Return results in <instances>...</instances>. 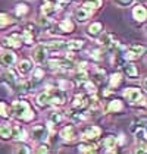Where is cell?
Instances as JSON below:
<instances>
[{"label":"cell","instance_id":"cell-1","mask_svg":"<svg viewBox=\"0 0 147 154\" xmlns=\"http://www.w3.org/2000/svg\"><path fill=\"white\" fill-rule=\"evenodd\" d=\"M68 101V91H63L58 87H47L43 93L37 95V104L41 107H59Z\"/></svg>","mask_w":147,"mask_h":154},{"label":"cell","instance_id":"cell-2","mask_svg":"<svg viewBox=\"0 0 147 154\" xmlns=\"http://www.w3.org/2000/svg\"><path fill=\"white\" fill-rule=\"evenodd\" d=\"M9 116H12L16 120L21 122H31L36 118V112L33 106L27 101V100H15L11 107H9Z\"/></svg>","mask_w":147,"mask_h":154},{"label":"cell","instance_id":"cell-3","mask_svg":"<svg viewBox=\"0 0 147 154\" xmlns=\"http://www.w3.org/2000/svg\"><path fill=\"white\" fill-rule=\"evenodd\" d=\"M122 50V54H119L121 59L125 60V62H135L146 53V46L138 44V43H133V44L124 46Z\"/></svg>","mask_w":147,"mask_h":154},{"label":"cell","instance_id":"cell-4","mask_svg":"<svg viewBox=\"0 0 147 154\" xmlns=\"http://www.w3.org/2000/svg\"><path fill=\"white\" fill-rule=\"evenodd\" d=\"M50 132H52V131L49 129L47 123H36V125L31 126V131H30L28 134H30V138H31L33 141L38 142V144H43V142L49 141Z\"/></svg>","mask_w":147,"mask_h":154},{"label":"cell","instance_id":"cell-5","mask_svg":"<svg viewBox=\"0 0 147 154\" xmlns=\"http://www.w3.org/2000/svg\"><path fill=\"white\" fill-rule=\"evenodd\" d=\"M78 132L81 135L83 142L94 144L102 137V128H99L97 125H84V126H81V129H78Z\"/></svg>","mask_w":147,"mask_h":154},{"label":"cell","instance_id":"cell-6","mask_svg":"<svg viewBox=\"0 0 147 154\" xmlns=\"http://www.w3.org/2000/svg\"><path fill=\"white\" fill-rule=\"evenodd\" d=\"M3 79H5V82L8 84V87L12 90L13 93H19V87H21V82H22V78H21V75L18 73L16 69H13V68L6 69L5 73H3Z\"/></svg>","mask_w":147,"mask_h":154},{"label":"cell","instance_id":"cell-7","mask_svg":"<svg viewBox=\"0 0 147 154\" xmlns=\"http://www.w3.org/2000/svg\"><path fill=\"white\" fill-rule=\"evenodd\" d=\"M21 37H22V43H25V44H28V46L36 44L37 37H38V26L33 22H27L22 26Z\"/></svg>","mask_w":147,"mask_h":154},{"label":"cell","instance_id":"cell-8","mask_svg":"<svg viewBox=\"0 0 147 154\" xmlns=\"http://www.w3.org/2000/svg\"><path fill=\"white\" fill-rule=\"evenodd\" d=\"M124 97L128 101V104H131V106H138L143 100H146L144 93L138 87H128V88H125L124 90Z\"/></svg>","mask_w":147,"mask_h":154},{"label":"cell","instance_id":"cell-9","mask_svg":"<svg viewBox=\"0 0 147 154\" xmlns=\"http://www.w3.org/2000/svg\"><path fill=\"white\" fill-rule=\"evenodd\" d=\"M16 62H18V57H16V53L13 50L3 48L0 51V68H3V69L13 68Z\"/></svg>","mask_w":147,"mask_h":154},{"label":"cell","instance_id":"cell-10","mask_svg":"<svg viewBox=\"0 0 147 154\" xmlns=\"http://www.w3.org/2000/svg\"><path fill=\"white\" fill-rule=\"evenodd\" d=\"M78 135H80V132H78V128H77L75 123H68L59 131V137H61L62 141L65 142L75 141L78 138Z\"/></svg>","mask_w":147,"mask_h":154},{"label":"cell","instance_id":"cell-11","mask_svg":"<svg viewBox=\"0 0 147 154\" xmlns=\"http://www.w3.org/2000/svg\"><path fill=\"white\" fill-rule=\"evenodd\" d=\"M72 15H74V19H75L78 24H86L88 19L93 18L94 12H93L91 9H88L87 6H84V5H80V6H77V8L74 9Z\"/></svg>","mask_w":147,"mask_h":154},{"label":"cell","instance_id":"cell-12","mask_svg":"<svg viewBox=\"0 0 147 154\" xmlns=\"http://www.w3.org/2000/svg\"><path fill=\"white\" fill-rule=\"evenodd\" d=\"M65 120H66V115L62 112L61 109H53V110H50L49 115H47V126L52 131L53 126H59Z\"/></svg>","mask_w":147,"mask_h":154},{"label":"cell","instance_id":"cell-13","mask_svg":"<svg viewBox=\"0 0 147 154\" xmlns=\"http://www.w3.org/2000/svg\"><path fill=\"white\" fill-rule=\"evenodd\" d=\"M49 51H47V48L44 47L41 43H38L36 44V47L33 48V51H31V57H33V62L37 63V65H43L46 60L49 59Z\"/></svg>","mask_w":147,"mask_h":154},{"label":"cell","instance_id":"cell-14","mask_svg":"<svg viewBox=\"0 0 147 154\" xmlns=\"http://www.w3.org/2000/svg\"><path fill=\"white\" fill-rule=\"evenodd\" d=\"M119 68H121V73L122 76H127L128 79H138V68L134 65V62H125L122 60L119 63Z\"/></svg>","mask_w":147,"mask_h":154},{"label":"cell","instance_id":"cell-15","mask_svg":"<svg viewBox=\"0 0 147 154\" xmlns=\"http://www.w3.org/2000/svg\"><path fill=\"white\" fill-rule=\"evenodd\" d=\"M61 6L56 3V2H53V0H46L44 3H43V6H41V15L43 16H46V18H49V19H53L58 13L61 12Z\"/></svg>","mask_w":147,"mask_h":154},{"label":"cell","instance_id":"cell-16","mask_svg":"<svg viewBox=\"0 0 147 154\" xmlns=\"http://www.w3.org/2000/svg\"><path fill=\"white\" fill-rule=\"evenodd\" d=\"M53 28L55 29L58 28V32H61V34H72L74 31H75V24H74L71 19L65 18V19L58 21L56 24L53 25Z\"/></svg>","mask_w":147,"mask_h":154},{"label":"cell","instance_id":"cell-17","mask_svg":"<svg viewBox=\"0 0 147 154\" xmlns=\"http://www.w3.org/2000/svg\"><path fill=\"white\" fill-rule=\"evenodd\" d=\"M105 31V26L103 24L100 22V21H94V22H90V24L87 25L86 28V34L87 37H90L91 40H96L102 32Z\"/></svg>","mask_w":147,"mask_h":154},{"label":"cell","instance_id":"cell-18","mask_svg":"<svg viewBox=\"0 0 147 154\" xmlns=\"http://www.w3.org/2000/svg\"><path fill=\"white\" fill-rule=\"evenodd\" d=\"M36 66H34V62L31 59H21L19 62H18V68H16V71H18V73L21 75V76H28L31 72H33V69H34Z\"/></svg>","mask_w":147,"mask_h":154},{"label":"cell","instance_id":"cell-19","mask_svg":"<svg viewBox=\"0 0 147 154\" xmlns=\"http://www.w3.org/2000/svg\"><path fill=\"white\" fill-rule=\"evenodd\" d=\"M44 47L47 48L49 53L53 51H61V50H66V40H52V41H44L41 43Z\"/></svg>","mask_w":147,"mask_h":154},{"label":"cell","instance_id":"cell-20","mask_svg":"<svg viewBox=\"0 0 147 154\" xmlns=\"http://www.w3.org/2000/svg\"><path fill=\"white\" fill-rule=\"evenodd\" d=\"M133 18H134L135 22H138V24H144V22H146V19H147L146 6H144V5L137 3L134 8H133Z\"/></svg>","mask_w":147,"mask_h":154},{"label":"cell","instance_id":"cell-21","mask_svg":"<svg viewBox=\"0 0 147 154\" xmlns=\"http://www.w3.org/2000/svg\"><path fill=\"white\" fill-rule=\"evenodd\" d=\"M13 141L16 142H25L30 140V134L21 125H13Z\"/></svg>","mask_w":147,"mask_h":154},{"label":"cell","instance_id":"cell-22","mask_svg":"<svg viewBox=\"0 0 147 154\" xmlns=\"http://www.w3.org/2000/svg\"><path fill=\"white\" fill-rule=\"evenodd\" d=\"M124 109H125V106H124L122 100L113 98V100L108 101V104L103 109V112H106V113H121V112H124Z\"/></svg>","mask_w":147,"mask_h":154},{"label":"cell","instance_id":"cell-23","mask_svg":"<svg viewBox=\"0 0 147 154\" xmlns=\"http://www.w3.org/2000/svg\"><path fill=\"white\" fill-rule=\"evenodd\" d=\"M13 138V123H0V140L2 141H12Z\"/></svg>","mask_w":147,"mask_h":154},{"label":"cell","instance_id":"cell-24","mask_svg":"<svg viewBox=\"0 0 147 154\" xmlns=\"http://www.w3.org/2000/svg\"><path fill=\"white\" fill-rule=\"evenodd\" d=\"M36 25L38 26V29H44V31H52V28H53V19H49V18H46V16H43L41 13L37 16L36 19Z\"/></svg>","mask_w":147,"mask_h":154},{"label":"cell","instance_id":"cell-25","mask_svg":"<svg viewBox=\"0 0 147 154\" xmlns=\"http://www.w3.org/2000/svg\"><path fill=\"white\" fill-rule=\"evenodd\" d=\"M118 137H115V135H108L103 141H102V145L105 147V150L106 151H115L116 148H118Z\"/></svg>","mask_w":147,"mask_h":154},{"label":"cell","instance_id":"cell-26","mask_svg":"<svg viewBox=\"0 0 147 154\" xmlns=\"http://www.w3.org/2000/svg\"><path fill=\"white\" fill-rule=\"evenodd\" d=\"M86 47V41L84 40H80V38H75V40H69L66 41V50L68 51H80Z\"/></svg>","mask_w":147,"mask_h":154},{"label":"cell","instance_id":"cell-27","mask_svg":"<svg viewBox=\"0 0 147 154\" xmlns=\"http://www.w3.org/2000/svg\"><path fill=\"white\" fill-rule=\"evenodd\" d=\"M78 151L81 154H99L97 153V145L91 144V142H83L78 145Z\"/></svg>","mask_w":147,"mask_h":154},{"label":"cell","instance_id":"cell-28","mask_svg":"<svg viewBox=\"0 0 147 154\" xmlns=\"http://www.w3.org/2000/svg\"><path fill=\"white\" fill-rule=\"evenodd\" d=\"M31 12V9H30V6L27 5V3H16L15 5V15L18 16V18H25V16H28V13Z\"/></svg>","mask_w":147,"mask_h":154},{"label":"cell","instance_id":"cell-29","mask_svg":"<svg viewBox=\"0 0 147 154\" xmlns=\"http://www.w3.org/2000/svg\"><path fill=\"white\" fill-rule=\"evenodd\" d=\"M124 76L121 72H116V73H112L109 76V88L110 90H116L119 85H121V82H122Z\"/></svg>","mask_w":147,"mask_h":154},{"label":"cell","instance_id":"cell-30","mask_svg":"<svg viewBox=\"0 0 147 154\" xmlns=\"http://www.w3.org/2000/svg\"><path fill=\"white\" fill-rule=\"evenodd\" d=\"M13 24H15L13 16H11L6 12H0V28H6V26H11Z\"/></svg>","mask_w":147,"mask_h":154},{"label":"cell","instance_id":"cell-31","mask_svg":"<svg viewBox=\"0 0 147 154\" xmlns=\"http://www.w3.org/2000/svg\"><path fill=\"white\" fill-rule=\"evenodd\" d=\"M140 128H146V116L143 115V116H140V118H135L133 120V123H131V126H130V131L134 134L137 129H140Z\"/></svg>","mask_w":147,"mask_h":154},{"label":"cell","instance_id":"cell-32","mask_svg":"<svg viewBox=\"0 0 147 154\" xmlns=\"http://www.w3.org/2000/svg\"><path fill=\"white\" fill-rule=\"evenodd\" d=\"M15 154H33V148L27 142H18L15 147Z\"/></svg>","mask_w":147,"mask_h":154},{"label":"cell","instance_id":"cell-33","mask_svg":"<svg viewBox=\"0 0 147 154\" xmlns=\"http://www.w3.org/2000/svg\"><path fill=\"white\" fill-rule=\"evenodd\" d=\"M83 5L87 6L88 9H91L93 12H96L99 9H102V6H103V0H86V2H83Z\"/></svg>","mask_w":147,"mask_h":154},{"label":"cell","instance_id":"cell-34","mask_svg":"<svg viewBox=\"0 0 147 154\" xmlns=\"http://www.w3.org/2000/svg\"><path fill=\"white\" fill-rule=\"evenodd\" d=\"M134 137H135V142H140V144H146L147 141V132L146 128H140L134 132Z\"/></svg>","mask_w":147,"mask_h":154},{"label":"cell","instance_id":"cell-35","mask_svg":"<svg viewBox=\"0 0 147 154\" xmlns=\"http://www.w3.org/2000/svg\"><path fill=\"white\" fill-rule=\"evenodd\" d=\"M103 56H105V50L103 48H93L91 51H90V57L93 60H96V62H100V60H103Z\"/></svg>","mask_w":147,"mask_h":154},{"label":"cell","instance_id":"cell-36","mask_svg":"<svg viewBox=\"0 0 147 154\" xmlns=\"http://www.w3.org/2000/svg\"><path fill=\"white\" fill-rule=\"evenodd\" d=\"M33 154H50L49 145H47L46 142H43V144H38L36 148H34Z\"/></svg>","mask_w":147,"mask_h":154},{"label":"cell","instance_id":"cell-37","mask_svg":"<svg viewBox=\"0 0 147 154\" xmlns=\"http://www.w3.org/2000/svg\"><path fill=\"white\" fill-rule=\"evenodd\" d=\"M9 118V106L6 101H0V119Z\"/></svg>","mask_w":147,"mask_h":154},{"label":"cell","instance_id":"cell-38","mask_svg":"<svg viewBox=\"0 0 147 154\" xmlns=\"http://www.w3.org/2000/svg\"><path fill=\"white\" fill-rule=\"evenodd\" d=\"M133 154H147V145L146 144H140V142H135L134 151Z\"/></svg>","mask_w":147,"mask_h":154},{"label":"cell","instance_id":"cell-39","mask_svg":"<svg viewBox=\"0 0 147 154\" xmlns=\"http://www.w3.org/2000/svg\"><path fill=\"white\" fill-rule=\"evenodd\" d=\"M113 3L118 8H130L134 3V0H113Z\"/></svg>","mask_w":147,"mask_h":154},{"label":"cell","instance_id":"cell-40","mask_svg":"<svg viewBox=\"0 0 147 154\" xmlns=\"http://www.w3.org/2000/svg\"><path fill=\"white\" fill-rule=\"evenodd\" d=\"M55 2H56L61 8L62 6H65V5H69V3H71V0H55Z\"/></svg>","mask_w":147,"mask_h":154},{"label":"cell","instance_id":"cell-41","mask_svg":"<svg viewBox=\"0 0 147 154\" xmlns=\"http://www.w3.org/2000/svg\"><path fill=\"white\" fill-rule=\"evenodd\" d=\"M134 2H135V0H134ZM137 2H146V0H137Z\"/></svg>","mask_w":147,"mask_h":154},{"label":"cell","instance_id":"cell-42","mask_svg":"<svg viewBox=\"0 0 147 154\" xmlns=\"http://www.w3.org/2000/svg\"><path fill=\"white\" fill-rule=\"evenodd\" d=\"M81 2H86V0H81Z\"/></svg>","mask_w":147,"mask_h":154},{"label":"cell","instance_id":"cell-43","mask_svg":"<svg viewBox=\"0 0 147 154\" xmlns=\"http://www.w3.org/2000/svg\"><path fill=\"white\" fill-rule=\"evenodd\" d=\"M127 154H131V153H127Z\"/></svg>","mask_w":147,"mask_h":154}]
</instances>
